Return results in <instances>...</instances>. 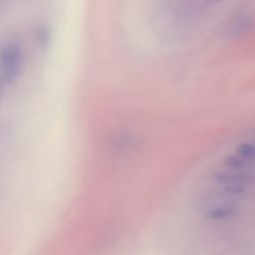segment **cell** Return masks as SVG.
<instances>
[{
  "label": "cell",
  "mask_w": 255,
  "mask_h": 255,
  "mask_svg": "<svg viewBox=\"0 0 255 255\" xmlns=\"http://www.w3.org/2000/svg\"><path fill=\"white\" fill-rule=\"evenodd\" d=\"M236 151L244 159H255V144L253 143L242 142L237 146Z\"/></svg>",
  "instance_id": "obj_1"
}]
</instances>
